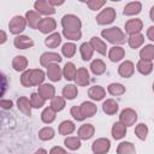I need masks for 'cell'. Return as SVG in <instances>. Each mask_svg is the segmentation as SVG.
<instances>
[{"label": "cell", "instance_id": "obj_1", "mask_svg": "<svg viewBox=\"0 0 154 154\" xmlns=\"http://www.w3.org/2000/svg\"><path fill=\"white\" fill-rule=\"evenodd\" d=\"M101 36L103 38H106V41H108L109 43H112L114 46L123 45V43H125V41H128L126 37H125V34L118 26H112V28H108V29H103L101 31Z\"/></svg>", "mask_w": 154, "mask_h": 154}, {"label": "cell", "instance_id": "obj_2", "mask_svg": "<svg viewBox=\"0 0 154 154\" xmlns=\"http://www.w3.org/2000/svg\"><path fill=\"white\" fill-rule=\"evenodd\" d=\"M61 26L63 30L66 31H79L82 26V22L75 14H65L61 18Z\"/></svg>", "mask_w": 154, "mask_h": 154}, {"label": "cell", "instance_id": "obj_3", "mask_svg": "<svg viewBox=\"0 0 154 154\" xmlns=\"http://www.w3.org/2000/svg\"><path fill=\"white\" fill-rule=\"evenodd\" d=\"M26 19L25 17H22V16H14L10 23H8V29H10V32L13 34V35H19L20 32L24 31L25 26H26Z\"/></svg>", "mask_w": 154, "mask_h": 154}, {"label": "cell", "instance_id": "obj_4", "mask_svg": "<svg viewBox=\"0 0 154 154\" xmlns=\"http://www.w3.org/2000/svg\"><path fill=\"white\" fill-rule=\"evenodd\" d=\"M116 17H117L116 10L112 7H106L96 16V23L99 25H107L111 24L116 19Z\"/></svg>", "mask_w": 154, "mask_h": 154}, {"label": "cell", "instance_id": "obj_5", "mask_svg": "<svg viewBox=\"0 0 154 154\" xmlns=\"http://www.w3.org/2000/svg\"><path fill=\"white\" fill-rule=\"evenodd\" d=\"M136 120H137V113L132 108H124L119 114V122L126 128L135 125Z\"/></svg>", "mask_w": 154, "mask_h": 154}, {"label": "cell", "instance_id": "obj_6", "mask_svg": "<svg viewBox=\"0 0 154 154\" xmlns=\"http://www.w3.org/2000/svg\"><path fill=\"white\" fill-rule=\"evenodd\" d=\"M34 8L38 14H45V16H51L55 13V7L49 2V0H37L34 4Z\"/></svg>", "mask_w": 154, "mask_h": 154}, {"label": "cell", "instance_id": "obj_7", "mask_svg": "<svg viewBox=\"0 0 154 154\" xmlns=\"http://www.w3.org/2000/svg\"><path fill=\"white\" fill-rule=\"evenodd\" d=\"M109 148H111V142L108 138L105 137L97 138L91 144V150L94 154H106L109 150Z\"/></svg>", "mask_w": 154, "mask_h": 154}, {"label": "cell", "instance_id": "obj_8", "mask_svg": "<svg viewBox=\"0 0 154 154\" xmlns=\"http://www.w3.org/2000/svg\"><path fill=\"white\" fill-rule=\"evenodd\" d=\"M63 60V58L54 52H45L41 57H40V64L45 67H48L52 64H59Z\"/></svg>", "mask_w": 154, "mask_h": 154}, {"label": "cell", "instance_id": "obj_9", "mask_svg": "<svg viewBox=\"0 0 154 154\" xmlns=\"http://www.w3.org/2000/svg\"><path fill=\"white\" fill-rule=\"evenodd\" d=\"M57 28V22L54 18L52 17H46V18H42L40 24H38V30L42 32V34H49L54 31V29Z\"/></svg>", "mask_w": 154, "mask_h": 154}, {"label": "cell", "instance_id": "obj_10", "mask_svg": "<svg viewBox=\"0 0 154 154\" xmlns=\"http://www.w3.org/2000/svg\"><path fill=\"white\" fill-rule=\"evenodd\" d=\"M143 28V23L141 19L138 18H134V19H129L125 23V32L129 35H135V34H140V31Z\"/></svg>", "mask_w": 154, "mask_h": 154}, {"label": "cell", "instance_id": "obj_11", "mask_svg": "<svg viewBox=\"0 0 154 154\" xmlns=\"http://www.w3.org/2000/svg\"><path fill=\"white\" fill-rule=\"evenodd\" d=\"M135 72V65L132 61L130 60H125L123 61L119 67H118V73L119 76H122L123 78H130Z\"/></svg>", "mask_w": 154, "mask_h": 154}, {"label": "cell", "instance_id": "obj_12", "mask_svg": "<svg viewBox=\"0 0 154 154\" xmlns=\"http://www.w3.org/2000/svg\"><path fill=\"white\" fill-rule=\"evenodd\" d=\"M13 45L18 49H28L34 46V41L26 35H18L13 40Z\"/></svg>", "mask_w": 154, "mask_h": 154}, {"label": "cell", "instance_id": "obj_13", "mask_svg": "<svg viewBox=\"0 0 154 154\" xmlns=\"http://www.w3.org/2000/svg\"><path fill=\"white\" fill-rule=\"evenodd\" d=\"M94 132H95V128L93 124H83L79 126L78 131H77V135H78V138L79 140H90L93 136H94Z\"/></svg>", "mask_w": 154, "mask_h": 154}, {"label": "cell", "instance_id": "obj_14", "mask_svg": "<svg viewBox=\"0 0 154 154\" xmlns=\"http://www.w3.org/2000/svg\"><path fill=\"white\" fill-rule=\"evenodd\" d=\"M37 93L45 99V100H48V99H53L55 96V88L54 85L52 84H48V83H43L41 84L40 87H37Z\"/></svg>", "mask_w": 154, "mask_h": 154}, {"label": "cell", "instance_id": "obj_15", "mask_svg": "<svg viewBox=\"0 0 154 154\" xmlns=\"http://www.w3.org/2000/svg\"><path fill=\"white\" fill-rule=\"evenodd\" d=\"M76 84L79 87H87L90 82L89 78V72L85 67H79L77 70V75H76V79H75Z\"/></svg>", "mask_w": 154, "mask_h": 154}, {"label": "cell", "instance_id": "obj_16", "mask_svg": "<svg viewBox=\"0 0 154 154\" xmlns=\"http://www.w3.org/2000/svg\"><path fill=\"white\" fill-rule=\"evenodd\" d=\"M47 76L52 82H59L63 76V70L59 64H52L47 67Z\"/></svg>", "mask_w": 154, "mask_h": 154}, {"label": "cell", "instance_id": "obj_17", "mask_svg": "<svg viewBox=\"0 0 154 154\" xmlns=\"http://www.w3.org/2000/svg\"><path fill=\"white\" fill-rule=\"evenodd\" d=\"M88 96L94 101H101L106 96V90L100 85H93L88 90Z\"/></svg>", "mask_w": 154, "mask_h": 154}, {"label": "cell", "instance_id": "obj_18", "mask_svg": "<svg viewBox=\"0 0 154 154\" xmlns=\"http://www.w3.org/2000/svg\"><path fill=\"white\" fill-rule=\"evenodd\" d=\"M17 107L24 116H31V102L28 97L20 96L17 99Z\"/></svg>", "mask_w": 154, "mask_h": 154}, {"label": "cell", "instance_id": "obj_19", "mask_svg": "<svg viewBox=\"0 0 154 154\" xmlns=\"http://www.w3.org/2000/svg\"><path fill=\"white\" fill-rule=\"evenodd\" d=\"M79 108H81V111H82V113H83V116L85 118H90V117L95 116L96 112H97L96 105L94 102H91V101H84V102H82L81 106H79Z\"/></svg>", "mask_w": 154, "mask_h": 154}, {"label": "cell", "instance_id": "obj_20", "mask_svg": "<svg viewBox=\"0 0 154 154\" xmlns=\"http://www.w3.org/2000/svg\"><path fill=\"white\" fill-rule=\"evenodd\" d=\"M125 55V51L124 48H122L120 46H113L109 48L108 51V58L113 63H117V61H120Z\"/></svg>", "mask_w": 154, "mask_h": 154}, {"label": "cell", "instance_id": "obj_21", "mask_svg": "<svg viewBox=\"0 0 154 154\" xmlns=\"http://www.w3.org/2000/svg\"><path fill=\"white\" fill-rule=\"evenodd\" d=\"M46 78V75L42 70L40 69H34V70H30V81H31V85H41L43 84V81Z\"/></svg>", "mask_w": 154, "mask_h": 154}, {"label": "cell", "instance_id": "obj_22", "mask_svg": "<svg viewBox=\"0 0 154 154\" xmlns=\"http://www.w3.org/2000/svg\"><path fill=\"white\" fill-rule=\"evenodd\" d=\"M25 19H26V23L31 28V29H37L38 28V24L41 22V17L40 14L36 12V11H28L25 13Z\"/></svg>", "mask_w": 154, "mask_h": 154}, {"label": "cell", "instance_id": "obj_23", "mask_svg": "<svg viewBox=\"0 0 154 154\" xmlns=\"http://www.w3.org/2000/svg\"><path fill=\"white\" fill-rule=\"evenodd\" d=\"M90 46L93 47V49L94 51H96L97 53H100L101 55H106V52H107V46H106V43L101 40V38H99L97 36H93L91 38H90Z\"/></svg>", "mask_w": 154, "mask_h": 154}, {"label": "cell", "instance_id": "obj_24", "mask_svg": "<svg viewBox=\"0 0 154 154\" xmlns=\"http://www.w3.org/2000/svg\"><path fill=\"white\" fill-rule=\"evenodd\" d=\"M141 10H142V4L138 1H132V2H129L128 5H125L123 13L125 16H136L141 12Z\"/></svg>", "mask_w": 154, "mask_h": 154}, {"label": "cell", "instance_id": "obj_25", "mask_svg": "<svg viewBox=\"0 0 154 154\" xmlns=\"http://www.w3.org/2000/svg\"><path fill=\"white\" fill-rule=\"evenodd\" d=\"M111 134L114 140H122L126 135V126L123 125L120 122H117L113 124V126L111 129Z\"/></svg>", "mask_w": 154, "mask_h": 154}, {"label": "cell", "instance_id": "obj_26", "mask_svg": "<svg viewBox=\"0 0 154 154\" xmlns=\"http://www.w3.org/2000/svg\"><path fill=\"white\" fill-rule=\"evenodd\" d=\"M77 75V69L73 63H66L63 69V76L66 81H75Z\"/></svg>", "mask_w": 154, "mask_h": 154}, {"label": "cell", "instance_id": "obj_27", "mask_svg": "<svg viewBox=\"0 0 154 154\" xmlns=\"http://www.w3.org/2000/svg\"><path fill=\"white\" fill-rule=\"evenodd\" d=\"M12 67L14 71H25L28 67V59L23 55H17L12 60Z\"/></svg>", "mask_w": 154, "mask_h": 154}, {"label": "cell", "instance_id": "obj_28", "mask_svg": "<svg viewBox=\"0 0 154 154\" xmlns=\"http://www.w3.org/2000/svg\"><path fill=\"white\" fill-rule=\"evenodd\" d=\"M102 111L107 114V116H113L117 113L118 111V103L116 102V100L113 99H107L103 103H102Z\"/></svg>", "mask_w": 154, "mask_h": 154}, {"label": "cell", "instance_id": "obj_29", "mask_svg": "<svg viewBox=\"0 0 154 154\" xmlns=\"http://www.w3.org/2000/svg\"><path fill=\"white\" fill-rule=\"evenodd\" d=\"M61 43V36L59 32H53L45 38V45L48 48H57Z\"/></svg>", "mask_w": 154, "mask_h": 154}, {"label": "cell", "instance_id": "obj_30", "mask_svg": "<svg viewBox=\"0 0 154 154\" xmlns=\"http://www.w3.org/2000/svg\"><path fill=\"white\" fill-rule=\"evenodd\" d=\"M90 71L95 75V76H100L106 71V64L101 60V59H95L91 61L90 64Z\"/></svg>", "mask_w": 154, "mask_h": 154}, {"label": "cell", "instance_id": "obj_31", "mask_svg": "<svg viewBox=\"0 0 154 154\" xmlns=\"http://www.w3.org/2000/svg\"><path fill=\"white\" fill-rule=\"evenodd\" d=\"M117 154H136L135 146L128 141L120 142L117 147Z\"/></svg>", "mask_w": 154, "mask_h": 154}, {"label": "cell", "instance_id": "obj_32", "mask_svg": "<svg viewBox=\"0 0 154 154\" xmlns=\"http://www.w3.org/2000/svg\"><path fill=\"white\" fill-rule=\"evenodd\" d=\"M144 42V36L140 32V34H135V35H130L128 37V45L132 48V49H136L138 47H141Z\"/></svg>", "mask_w": 154, "mask_h": 154}, {"label": "cell", "instance_id": "obj_33", "mask_svg": "<svg viewBox=\"0 0 154 154\" xmlns=\"http://www.w3.org/2000/svg\"><path fill=\"white\" fill-rule=\"evenodd\" d=\"M75 129H76V125H75L73 122H71V120H64L59 125V134L63 135V136H66V135L72 134L75 131Z\"/></svg>", "mask_w": 154, "mask_h": 154}, {"label": "cell", "instance_id": "obj_34", "mask_svg": "<svg viewBox=\"0 0 154 154\" xmlns=\"http://www.w3.org/2000/svg\"><path fill=\"white\" fill-rule=\"evenodd\" d=\"M140 58L141 60L152 61L154 59V45H146L140 51Z\"/></svg>", "mask_w": 154, "mask_h": 154}, {"label": "cell", "instance_id": "obj_35", "mask_svg": "<svg viewBox=\"0 0 154 154\" xmlns=\"http://www.w3.org/2000/svg\"><path fill=\"white\" fill-rule=\"evenodd\" d=\"M79 52H81V57H82V59L85 60V61H88V60H90V59L93 58L94 49H93V47L90 46L89 42H84V43L81 45V47H79Z\"/></svg>", "mask_w": 154, "mask_h": 154}, {"label": "cell", "instance_id": "obj_36", "mask_svg": "<svg viewBox=\"0 0 154 154\" xmlns=\"http://www.w3.org/2000/svg\"><path fill=\"white\" fill-rule=\"evenodd\" d=\"M136 69L140 73L147 76L153 71V64H152V61H148V60H138Z\"/></svg>", "mask_w": 154, "mask_h": 154}, {"label": "cell", "instance_id": "obj_37", "mask_svg": "<svg viewBox=\"0 0 154 154\" xmlns=\"http://www.w3.org/2000/svg\"><path fill=\"white\" fill-rule=\"evenodd\" d=\"M78 94V89H77V85L75 84H67L63 88V96L64 99H67V100H73Z\"/></svg>", "mask_w": 154, "mask_h": 154}, {"label": "cell", "instance_id": "obj_38", "mask_svg": "<svg viewBox=\"0 0 154 154\" xmlns=\"http://www.w3.org/2000/svg\"><path fill=\"white\" fill-rule=\"evenodd\" d=\"M55 114H57V112H55L51 106H49V107H46V108L43 109V112L41 113V120H42L45 124H51V123L54 122Z\"/></svg>", "mask_w": 154, "mask_h": 154}, {"label": "cell", "instance_id": "obj_39", "mask_svg": "<svg viewBox=\"0 0 154 154\" xmlns=\"http://www.w3.org/2000/svg\"><path fill=\"white\" fill-rule=\"evenodd\" d=\"M54 136H55V131L51 126H45L38 131V138L41 141H49L54 138Z\"/></svg>", "mask_w": 154, "mask_h": 154}, {"label": "cell", "instance_id": "obj_40", "mask_svg": "<svg viewBox=\"0 0 154 154\" xmlns=\"http://www.w3.org/2000/svg\"><path fill=\"white\" fill-rule=\"evenodd\" d=\"M107 91L113 96H119L125 93V87L120 83H111L107 87Z\"/></svg>", "mask_w": 154, "mask_h": 154}, {"label": "cell", "instance_id": "obj_41", "mask_svg": "<svg viewBox=\"0 0 154 154\" xmlns=\"http://www.w3.org/2000/svg\"><path fill=\"white\" fill-rule=\"evenodd\" d=\"M65 99L63 96H54L52 100H51V107L55 111V112H60L64 109L65 107Z\"/></svg>", "mask_w": 154, "mask_h": 154}, {"label": "cell", "instance_id": "obj_42", "mask_svg": "<svg viewBox=\"0 0 154 154\" xmlns=\"http://www.w3.org/2000/svg\"><path fill=\"white\" fill-rule=\"evenodd\" d=\"M76 45L75 43H72V42H66L65 45H63V47H61V53H63V55L64 57H66V58H72L73 55H75V53H76Z\"/></svg>", "mask_w": 154, "mask_h": 154}, {"label": "cell", "instance_id": "obj_43", "mask_svg": "<svg viewBox=\"0 0 154 154\" xmlns=\"http://www.w3.org/2000/svg\"><path fill=\"white\" fill-rule=\"evenodd\" d=\"M64 144L70 150H77L81 147V140L78 137H66L64 141Z\"/></svg>", "mask_w": 154, "mask_h": 154}, {"label": "cell", "instance_id": "obj_44", "mask_svg": "<svg viewBox=\"0 0 154 154\" xmlns=\"http://www.w3.org/2000/svg\"><path fill=\"white\" fill-rule=\"evenodd\" d=\"M135 135L141 141H144L147 138V135H148V126L146 124H143V123L136 125V128H135Z\"/></svg>", "mask_w": 154, "mask_h": 154}, {"label": "cell", "instance_id": "obj_45", "mask_svg": "<svg viewBox=\"0 0 154 154\" xmlns=\"http://www.w3.org/2000/svg\"><path fill=\"white\" fill-rule=\"evenodd\" d=\"M45 101L46 100L38 93H32L30 95V102H31V106L34 108H41L45 105Z\"/></svg>", "mask_w": 154, "mask_h": 154}, {"label": "cell", "instance_id": "obj_46", "mask_svg": "<svg viewBox=\"0 0 154 154\" xmlns=\"http://www.w3.org/2000/svg\"><path fill=\"white\" fill-rule=\"evenodd\" d=\"M63 35L65 36V38L71 40V41H78L82 37V31H66L63 30Z\"/></svg>", "mask_w": 154, "mask_h": 154}, {"label": "cell", "instance_id": "obj_47", "mask_svg": "<svg viewBox=\"0 0 154 154\" xmlns=\"http://www.w3.org/2000/svg\"><path fill=\"white\" fill-rule=\"evenodd\" d=\"M70 113H71V116H72L76 120H78V122H83V120L85 119V117L83 116V113H82L79 106H72L71 109H70Z\"/></svg>", "mask_w": 154, "mask_h": 154}, {"label": "cell", "instance_id": "obj_48", "mask_svg": "<svg viewBox=\"0 0 154 154\" xmlns=\"http://www.w3.org/2000/svg\"><path fill=\"white\" fill-rule=\"evenodd\" d=\"M105 4H106L105 0H89V1H87V6L93 11L100 10Z\"/></svg>", "mask_w": 154, "mask_h": 154}, {"label": "cell", "instance_id": "obj_49", "mask_svg": "<svg viewBox=\"0 0 154 154\" xmlns=\"http://www.w3.org/2000/svg\"><path fill=\"white\" fill-rule=\"evenodd\" d=\"M20 83H22L23 87H26V88L32 87L31 85V81H30V70H25L22 73V76H20Z\"/></svg>", "mask_w": 154, "mask_h": 154}, {"label": "cell", "instance_id": "obj_50", "mask_svg": "<svg viewBox=\"0 0 154 154\" xmlns=\"http://www.w3.org/2000/svg\"><path fill=\"white\" fill-rule=\"evenodd\" d=\"M48 154H67V153H66V150H65L64 148H61V147H59V146H55V147H53V148L49 150Z\"/></svg>", "mask_w": 154, "mask_h": 154}, {"label": "cell", "instance_id": "obj_51", "mask_svg": "<svg viewBox=\"0 0 154 154\" xmlns=\"http://www.w3.org/2000/svg\"><path fill=\"white\" fill-rule=\"evenodd\" d=\"M0 106L4 108V109H11L12 108V106H13V103H12V101L11 100H1L0 101Z\"/></svg>", "mask_w": 154, "mask_h": 154}, {"label": "cell", "instance_id": "obj_52", "mask_svg": "<svg viewBox=\"0 0 154 154\" xmlns=\"http://www.w3.org/2000/svg\"><path fill=\"white\" fill-rule=\"evenodd\" d=\"M147 37L150 41H154V25H152L147 29Z\"/></svg>", "mask_w": 154, "mask_h": 154}, {"label": "cell", "instance_id": "obj_53", "mask_svg": "<svg viewBox=\"0 0 154 154\" xmlns=\"http://www.w3.org/2000/svg\"><path fill=\"white\" fill-rule=\"evenodd\" d=\"M0 32H1V40H0V43L4 45V43L6 42V40H7V36H6V32H5L4 30H1Z\"/></svg>", "mask_w": 154, "mask_h": 154}, {"label": "cell", "instance_id": "obj_54", "mask_svg": "<svg viewBox=\"0 0 154 154\" xmlns=\"http://www.w3.org/2000/svg\"><path fill=\"white\" fill-rule=\"evenodd\" d=\"M49 2L53 5V6H59V5H63L64 1H55V0H49Z\"/></svg>", "mask_w": 154, "mask_h": 154}, {"label": "cell", "instance_id": "obj_55", "mask_svg": "<svg viewBox=\"0 0 154 154\" xmlns=\"http://www.w3.org/2000/svg\"><path fill=\"white\" fill-rule=\"evenodd\" d=\"M34 154H48V153H47V150H46V149L40 148V149H37V150H36Z\"/></svg>", "mask_w": 154, "mask_h": 154}, {"label": "cell", "instance_id": "obj_56", "mask_svg": "<svg viewBox=\"0 0 154 154\" xmlns=\"http://www.w3.org/2000/svg\"><path fill=\"white\" fill-rule=\"evenodd\" d=\"M149 17H150V19L154 22V6L150 8V11H149Z\"/></svg>", "mask_w": 154, "mask_h": 154}, {"label": "cell", "instance_id": "obj_57", "mask_svg": "<svg viewBox=\"0 0 154 154\" xmlns=\"http://www.w3.org/2000/svg\"><path fill=\"white\" fill-rule=\"evenodd\" d=\"M153 91H154V83H153Z\"/></svg>", "mask_w": 154, "mask_h": 154}]
</instances>
